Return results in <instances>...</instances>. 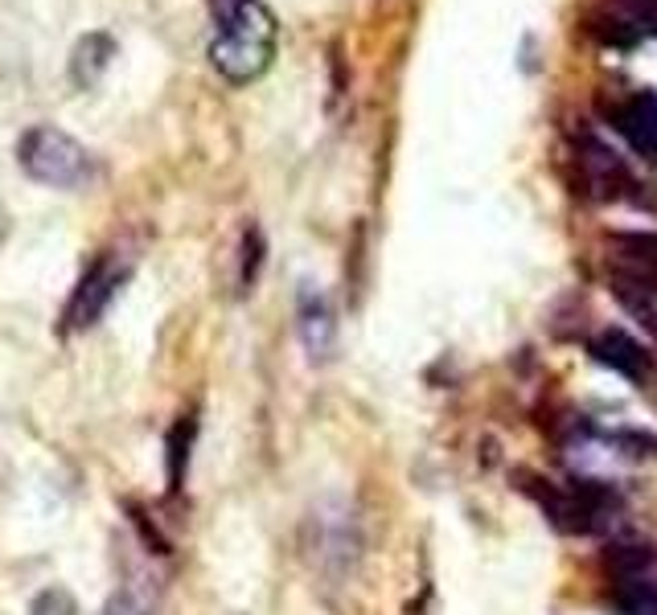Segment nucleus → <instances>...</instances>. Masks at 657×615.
<instances>
[{
    "instance_id": "f257e3e1",
    "label": "nucleus",
    "mask_w": 657,
    "mask_h": 615,
    "mask_svg": "<svg viewBox=\"0 0 657 615\" xmlns=\"http://www.w3.org/2000/svg\"><path fill=\"white\" fill-rule=\"evenodd\" d=\"M276 37H280V25L264 0H238L235 9L219 16V30L210 42V66L231 87H247L271 70Z\"/></svg>"
},
{
    "instance_id": "f03ea898",
    "label": "nucleus",
    "mask_w": 657,
    "mask_h": 615,
    "mask_svg": "<svg viewBox=\"0 0 657 615\" xmlns=\"http://www.w3.org/2000/svg\"><path fill=\"white\" fill-rule=\"evenodd\" d=\"M16 165L37 185L49 189H82L94 177V160L75 136H66L58 127H30L16 139Z\"/></svg>"
},
{
    "instance_id": "7ed1b4c3",
    "label": "nucleus",
    "mask_w": 657,
    "mask_h": 615,
    "mask_svg": "<svg viewBox=\"0 0 657 615\" xmlns=\"http://www.w3.org/2000/svg\"><path fill=\"white\" fill-rule=\"evenodd\" d=\"M304 554L321 579L345 583L361 558V522L345 501H325L304 522Z\"/></svg>"
},
{
    "instance_id": "20e7f679",
    "label": "nucleus",
    "mask_w": 657,
    "mask_h": 615,
    "mask_svg": "<svg viewBox=\"0 0 657 615\" xmlns=\"http://www.w3.org/2000/svg\"><path fill=\"white\" fill-rule=\"evenodd\" d=\"M576 181L588 189L592 201H625V205L654 210V201L645 198V185L633 177L625 156L595 132H576Z\"/></svg>"
},
{
    "instance_id": "39448f33",
    "label": "nucleus",
    "mask_w": 657,
    "mask_h": 615,
    "mask_svg": "<svg viewBox=\"0 0 657 615\" xmlns=\"http://www.w3.org/2000/svg\"><path fill=\"white\" fill-rule=\"evenodd\" d=\"M127 262L120 259H99L87 267V276L79 279V288L70 295V304L63 308V333H82V328H91L103 312L111 308V300L120 295V288L127 283Z\"/></svg>"
},
{
    "instance_id": "423d86ee",
    "label": "nucleus",
    "mask_w": 657,
    "mask_h": 615,
    "mask_svg": "<svg viewBox=\"0 0 657 615\" xmlns=\"http://www.w3.org/2000/svg\"><path fill=\"white\" fill-rule=\"evenodd\" d=\"M297 337L300 349L309 354L313 366H325L333 357V345H337V316H333V304L328 295L316 288V283H300L297 288Z\"/></svg>"
},
{
    "instance_id": "0eeeda50",
    "label": "nucleus",
    "mask_w": 657,
    "mask_h": 615,
    "mask_svg": "<svg viewBox=\"0 0 657 615\" xmlns=\"http://www.w3.org/2000/svg\"><path fill=\"white\" fill-rule=\"evenodd\" d=\"M592 357L633 385L654 382L657 361L654 354H649V345H642V340L633 337V333H625V328H600V337L592 340Z\"/></svg>"
},
{
    "instance_id": "6e6552de",
    "label": "nucleus",
    "mask_w": 657,
    "mask_h": 615,
    "mask_svg": "<svg viewBox=\"0 0 657 615\" xmlns=\"http://www.w3.org/2000/svg\"><path fill=\"white\" fill-rule=\"evenodd\" d=\"M609 123L628 148H637L645 160L657 165V91L628 94L625 103L609 108Z\"/></svg>"
},
{
    "instance_id": "1a4fd4ad",
    "label": "nucleus",
    "mask_w": 657,
    "mask_h": 615,
    "mask_svg": "<svg viewBox=\"0 0 657 615\" xmlns=\"http://www.w3.org/2000/svg\"><path fill=\"white\" fill-rule=\"evenodd\" d=\"M517 489L526 492L534 505L547 513V522L555 525L559 534H592V525H588L583 508H579V501L571 496V489H567L564 480L555 484V480H547V477L522 472V477H517Z\"/></svg>"
},
{
    "instance_id": "9d476101",
    "label": "nucleus",
    "mask_w": 657,
    "mask_h": 615,
    "mask_svg": "<svg viewBox=\"0 0 657 615\" xmlns=\"http://www.w3.org/2000/svg\"><path fill=\"white\" fill-rule=\"evenodd\" d=\"M612 579H657V546L645 538H616L604 550Z\"/></svg>"
},
{
    "instance_id": "9b49d317",
    "label": "nucleus",
    "mask_w": 657,
    "mask_h": 615,
    "mask_svg": "<svg viewBox=\"0 0 657 615\" xmlns=\"http://www.w3.org/2000/svg\"><path fill=\"white\" fill-rule=\"evenodd\" d=\"M193 444H198V415L189 411V415L177 418L169 427V435H165V477H169V492L186 489Z\"/></svg>"
},
{
    "instance_id": "f8f14e48",
    "label": "nucleus",
    "mask_w": 657,
    "mask_h": 615,
    "mask_svg": "<svg viewBox=\"0 0 657 615\" xmlns=\"http://www.w3.org/2000/svg\"><path fill=\"white\" fill-rule=\"evenodd\" d=\"M111 58H115V37L111 33H87L79 46H75L70 78L79 82L82 91H91V87H99V78L108 75Z\"/></svg>"
},
{
    "instance_id": "ddd939ff",
    "label": "nucleus",
    "mask_w": 657,
    "mask_h": 615,
    "mask_svg": "<svg viewBox=\"0 0 657 615\" xmlns=\"http://www.w3.org/2000/svg\"><path fill=\"white\" fill-rule=\"evenodd\" d=\"M612 295H616V304L625 308L628 316L642 324L657 345V295L649 292V288H642L637 279L621 276V271H612Z\"/></svg>"
},
{
    "instance_id": "4468645a",
    "label": "nucleus",
    "mask_w": 657,
    "mask_h": 615,
    "mask_svg": "<svg viewBox=\"0 0 657 615\" xmlns=\"http://www.w3.org/2000/svg\"><path fill=\"white\" fill-rule=\"evenodd\" d=\"M612 615H657V579H612Z\"/></svg>"
},
{
    "instance_id": "2eb2a0df",
    "label": "nucleus",
    "mask_w": 657,
    "mask_h": 615,
    "mask_svg": "<svg viewBox=\"0 0 657 615\" xmlns=\"http://www.w3.org/2000/svg\"><path fill=\"white\" fill-rule=\"evenodd\" d=\"M264 255H267V243L259 226H247L243 231V243H238V292L247 295L255 288V279H259V267H264Z\"/></svg>"
},
{
    "instance_id": "dca6fc26",
    "label": "nucleus",
    "mask_w": 657,
    "mask_h": 615,
    "mask_svg": "<svg viewBox=\"0 0 657 615\" xmlns=\"http://www.w3.org/2000/svg\"><path fill=\"white\" fill-rule=\"evenodd\" d=\"M30 615H75V600L66 595L63 586H49V591H42L30 603Z\"/></svg>"
},
{
    "instance_id": "f3484780",
    "label": "nucleus",
    "mask_w": 657,
    "mask_h": 615,
    "mask_svg": "<svg viewBox=\"0 0 657 615\" xmlns=\"http://www.w3.org/2000/svg\"><path fill=\"white\" fill-rule=\"evenodd\" d=\"M103 615H153V607L136 591H115L108 600V607H103Z\"/></svg>"
},
{
    "instance_id": "a211bd4d",
    "label": "nucleus",
    "mask_w": 657,
    "mask_h": 615,
    "mask_svg": "<svg viewBox=\"0 0 657 615\" xmlns=\"http://www.w3.org/2000/svg\"><path fill=\"white\" fill-rule=\"evenodd\" d=\"M210 4H214V16H222L226 9H235L238 0H210Z\"/></svg>"
},
{
    "instance_id": "6ab92c4d",
    "label": "nucleus",
    "mask_w": 657,
    "mask_h": 615,
    "mask_svg": "<svg viewBox=\"0 0 657 615\" xmlns=\"http://www.w3.org/2000/svg\"><path fill=\"white\" fill-rule=\"evenodd\" d=\"M642 288H649V292H654V295H657V276H654V279H645Z\"/></svg>"
}]
</instances>
